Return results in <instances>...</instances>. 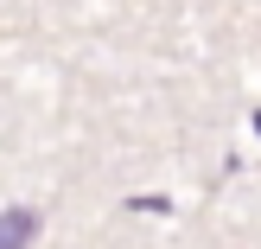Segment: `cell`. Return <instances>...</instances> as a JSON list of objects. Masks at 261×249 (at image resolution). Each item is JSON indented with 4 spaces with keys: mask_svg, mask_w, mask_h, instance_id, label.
I'll use <instances>...</instances> for the list:
<instances>
[{
    "mask_svg": "<svg viewBox=\"0 0 261 249\" xmlns=\"http://www.w3.org/2000/svg\"><path fill=\"white\" fill-rule=\"evenodd\" d=\"M32 237H38V211H25V205L0 211V249H32Z\"/></svg>",
    "mask_w": 261,
    "mask_h": 249,
    "instance_id": "cell-1",
    "label": "cell"
}]
</instances>
